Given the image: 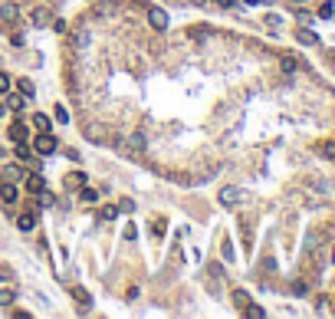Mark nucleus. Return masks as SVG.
Instances as JSON below:
<instances>
[{
  "label": "nucleus",
  "instance_id": "nucleus-1",
  "mask_svg": "<svg viewBox=\"0 0 335 319\" xmlns=\"http://www.w3.org/2000/svg\"><path fill=\"white\" fill-rule=\"evenodd\" d=\"M243 201H247V191H243V188H224V191H220V204H224V208H237Z\"/></svg>",
  "mask_w": 335,
  "mask_h": 319
},
{
  "label": "nucleus",
  "instance_id": "nucleus-2",
  "mask_svg": "<svg viewBox=\"0 0 335 319\" xmlns=\"http://www.w3.org/2000/svg\"><path fill=\"white\" fill-rule=\"evenodd\" d=\"M30 23L36 26V30H46V26L53 23V10H49V7H36L30 13Z\"/></svg>",
  "mask_w": 335,
  "mask_h": 319
},
{
  "label": "nucleus",
  "instance_id": "nucleus-3",
  "mask_svg": "<svg viewBox=\"0 0 335 319\" xmlns=\"http://www.w3.org/2000/svg\"><path fill=\"white\" fill-rule=\"evenodd\" d=\"M125 148L132 155H141L145 148H148V138H145V132H132V135L125 138Z\"/></svg>",
  "mask_w": 335,
  "mask_h": 319
},
{
  "label": "nucleus",
  "instance_id": "nucleus-4",
  "mask_svg": "<svg viewBox=\"0 0 335 319\" xmlns=\"http://www.w3.org/2000/svg\"><path fill=\"white\" fill-rule=\"evenodd\" d=\"M56 145H59V142H56L49 132H39V135H36V155H53Z\"/></svg>",
  "mask_w": 335,
  "mask_h": 319
},
{
  "label": "nucleus",
  "instance_id": "nucleus-5",
  "mask_svg": "<svg viewBox=\"0 0 335 319\" xmlns=\"http://www.w3.org/2000/svg\"><path fill=\"white\" fill-rule=\"evenodd\" d=\"M148 23L155 26V30H168V13H164L161 7H151L148 10Z\"/></svg>",
  "mask_w": 335,
  "mask_h": 319
},
{
  "label": "nucleus",
  "instance_id": "nucleus-6",
  "mask_svg": "<svg viewBox=\"0 0 335 319\" xmlns=\"http://www.w3.org/2000/svg\"><path fill=\"white\" fill-rule=\"evenodd\" d=\"M16 16H20V7H16V3H0V20H3V23H16Z\"/></svg>",
  "mask_w": 335,
  "mask_h": 319
},
{
  "label": "nucleus",
  "instance_id": "nucleus-7",
  "mask_svg": "<svg viewBox=\"0 0 335 319\" xmlns=\"http://www.w3.org/2000/svg\"><path fill=\"white\" fill-rule=\"evenodd\" d=\"M16 227H20L23 234H30L33 227H36V211H26V214H20V217H16Z\"/></svg>",
  "mask_w": 335,
  "mask_h": 319
},
{
  "label": "nucleus",
  "instance_id": "nucleus-8",
  "mask_svg": "<svg viewBox=\"0 0 335 319\" xmlns=\"http://www.w3.org/2000/svg\"><path fill=\"white\" fill-rule=\"evenodd\" d=\"M0 198H3V204H13V201H16L13 181H0Z\"/></svg>",
  "mask_w": 335,
  "mask_h": 319
},
{
  "label": "nucleus",
  "instance_id": "nucleus-9",
  "mask_svg": "<svg viewBox=\"0 0 335 319\" xmlns=\"http://www.w3.org/2000/svg\"><path fill=\"white\" fill-rule=\"evenodd\" d=\"M26 191H30V194H43V191H46V181H43L39 175H30V178H26Z\"/></svg>",
  "mask_w": 335,
  "mask_h": 319
},
{
  "label": "nucleus",
  "instance_id": "nucleus-10",
  "mask_svg": "<svg viewBox=\"0 0 335 319\" xmlns=\"http://www.w3.org/2000/svg\"><path fill=\"white\" fill-rule=\"evenodd\" d=\"M296 40L303 43V46H316V43H319V36H316L312 30H306V26H303V30H296Z\"/></svg>",
  "mask_w": 335,
  "mask_h": 319
},
{
  "label": "nucleus",
  "instance_id": "nucleus-11",
  "mask_svg": "<svg viewBox=\"0 0 335 319\" xmlns=\"http://www.w3.org/2000/svg\"><path fill=\"white\" fill-rule=\"evenodd\" d=\"M86 138H89V142H102V138H105V128L95 125V122H89V125H86Z\"/></svg>",
  "mask_w": 335,
  "mask_h": 319
},
{
  "label": "nucleus",
  "instance_id": "nucleus-12",
  "mask_svg": "<svg viewBox=\"0 0 335 319\" xmlns=\"http://www.w3.org/2000/svg\"><path fill=\"white\" fill-rule=\"evenodd\" d=\"M16 178H23V171L16 165H7V168H0V181H16Z\"/></svg>",
  "mask_w": 335,
  "mask_h": 319
},
{
  "label": "nucleus",
  "instance_id": "nucleus-13",
  "mask_svg": "<svg viewBox=\"0 0 335 319\" xmlns=\"http://www.w3.org/2000/svg\"><path fill=\"white\" fill-rule=\"evenodd\" d=\"M23 102H26V96H20V92L7 96V109H13V112H23Z\"/></svg>",
  "mask_w": 335,
  "mask_h": 319
},
{
  "label": "nucleus",
  "instance_id": "nucleus-14",
  "mask_svg": "<svg viewBox=\"0 0 335 319\" xmlns=\"http://www.w3.org/2000/svg\"><path fill=\"white\" fill-rule=\"evenodd\" d=\"M10 138H13V142H26V125L23 122H13V125H10Z\"/></svg>",
  "mask_w": 335,
  "mask_h": 319
},
{
  "label": "nucleus",
  "instance_id": "nucleus-15",
  "mask_svg": "<svg viewBox=\"0 0 335 319\" xmlns=\"http://www.w3.org/2000/svg\"><path fill=\"white\" fill-rule=\"evenodd\" d=\"M72 296H76V300H79V306H86V310H89V306H92V296H89V293H86V290H82V287H72Z\"/></svg>",
  "mask_w": 335,
  "mask_h": 319
},
{
  "label": "nucleus",
  "instance_id": "nucleus-16",
  "mask_svg": "<svg viewBox=\"0 0 335 319\" xmlns=\"http://www.w3.org/2000/svg\"><path fill=\"white\" fill-rule=\"evenodd\" d=\"M13 155H16V158H20V161H30V158H33V152H30V148H26V142H16Z\"/></svg>",
  "mask_w": 335,
  "mask_h": 319
},
{
  "label": "nucleus",
  "instance_id": "nucleus-17",
  "mask_svg": "<svg viewBox=\"0 0 335 319\" xmlns=\"http://www.w3.org/2000/svg\"><path fill=\"white\" fill-rule=\"evenodd\" d=\"M234 303L240 306V310H247V306H250V293H247V290H234Z\"/></svg>",
  "mask_w": 335,
  "mask_h": 319
},
{
  "label": "nucleus",
  "instance_id": "nucleus-18",
  "mask_svg": "<svg viewBox=\"0 0 335 319\" xmlns=\"http://www.w3.org/2000/svg\"><path fill=\"white\" fill-rule=\"evenodd\" d=\"M33 125H36L39 132H49V115H43V112H36V115H33Z\"/></svg>",
  "mask_w": 335,
  "mask_h": 319
},
{
  "label": "nucleus",
  "instance_id": "nucleus-19",
  "mask_svg": "<svg viewBox=\"0 0 335 319\" xmlns=\"http://www.w3.org/2000/svg\"><path fill=\"white\" fill-rule=\"evenodd\" d=\"M115 217H118L115 204H105V208H102V221H115Z\"/></svg>",
  "mask_w": 335,
  "mask_h": 319
},
{
  "label": "nucleus",
  "instance_id": "nucleus-20",
  "mask_svg": "<svg viewBox=\"0 0 335 319\" xmlns=\"http://www.w3.org/2000/svg\"><path fill=\"white\" fill-rule=\"evenodd\" d=\"M13 300H16V293H13V290H0V306H10Z\"/></svg>",
  "mask_w": 335,
  "mask_h": 319
},
{
  "label": "nucleus",
  "instance_id": "nucleus-21",
  "mask_svg": "<svg viewBox=\"0 0 335 319\" xmlns=\"http://www.w3.org/2000/svg\"><path fill=\"white\" fill-rule=\"evenodd\" d=\"M72 43H76V49H86V46H89V33H86V30L76 33V40H72Z\"/></svg>",
  "mask_w": 335,
  "mask_h": 319
},
{
  "label": "nucleus",
  "instance_id": "nucleus-22",
  "mask_svg": "<svg viewBox=\"0 0 335 319\" xmlns=\"http://www.w3.org/2000/svg\"><path fill=\"white\" fill-rule=\"evenodd\" d=\"M16 86H20V92H23L26 99L33 96V82H30V79H16Z\"/></svg>",
  "mask_w": 335,
  "mask_h": 319
},
{
  "label": "nucleus",
  "instance_id": "nucleus-23",
  "mask_svg": "<svg viewBox=\"0 0 335 319\" xmlns=\"http://www.w3.org/2000/svg\"><path fill=\"white\" fill-rule=\"evenodd\" d=\"M53 115H56V122H69V112H66V105H56Z\"/></svg>",
  "mask_w": 335,
  "mask_h": 319
},
{
  "label": "nucleus",
  "instance_id": "nucleus-24",
  "mask_svg": "<svg viewBox=\"0 0 335 319\" xmlns=\"http://www.w3.org/2000/svg\"><path fill=\"white\" fill-rule=\"evenodd\" d=\"M332 13H335V7H332V3H322V7H319V16H322V20H329Z\"/></svg>",
  "mask_w": 335,
  "mask_h": 319
},
{
  "label": "nucleus",
  "instance_id": "nucleus-25",
  "mask_svg": "<svg viewBox=\"0 0 335 319\" xmlns=\"http://www.w3.org/2000/svg\"><path fill=\"white\" fill-rule=\"evenodd\" d=\"M118 211H125V214H132V211H135V201H132V198H125L122 204H118Z\"/></svg>",
  "mask_w": 335,
  "mask_h": 319
},
{
  "label": "nucleus",
  "instance_id": "nucleus-26",
  "mask_svg": "<svg viewBox=\"0 0 335 319\" xmlns=\"http://www.w3.org/2000/svg\"><path fill=\"white\" fill-rule=\"evenodd\" d=\"M0 92H10V76L7 72H0Z\"/></svg>",
  "mask_w": 335,
  "mask_h": 319
},
{
  "label": "nucleus",
  "instance_id": "nucleus-27",
  "mask_svg": "<svg viewBox=\"0 0 335 319\" xmlns=\"http://www.w3.org/2000/svg\"><path fill=\"white\" fill-rule=\"evenodd\" d=\"M82 201H99V194H95L92 188H82Z\"/></svg>",
  "mask_w": 335,
  "mask_h": 319
},
{
  "label": "nucleus",
  "instance_id": "nucleus-28",
  "mask_svg": "<svg viewBox=\"0 0 335 319\" xmlns=\"http://www.w3.org/2000/svg\"><path fill=\"white\" fill-rule=\"evenodd\" d=\"M322 152H326V158H335V142H326L322 145Z\"/></svg>",
  "mask_w": 335,
  "mask_h": 319
},
{
  "label": "nucleus",
  "instance_id": "nucleus-29",
  "mask_svg": "<svg viewBox=\"0 0 335 319\" xmlns=\"http://www.w3.org/2000/svg\"><path fill=\"white\" fill-rule=\"evenodd\" d=\"M247 316H253V319L263 316V306H247Z\"/></svg>",
  "mask_w": 335,
  "mask_h": 319
},
{
  "label": "nucleus",
  "instance_id": "nucleus-30",
  "mask_svg": "<svg viewBox=\"0 0 335 319\" xmlns=\"http://www.w3.org/2000/svg\"><path fill=\"white\" fill-rule=\"evenodd\" d=\"M283 69L293 72V69H296V59H289V56H286V59H283Z\"/></svg>",
  "mask_w": 335,
  "mask_h": 319
},
{
  "label": "nucleus",
  "instance_id": "nucleus-31",
  "mask_svg": "<svg viewBox=\"0 0 335 319\" xmlns=\"http://www.w3.org/2000/svg\"><path fill=\"white\" fill-rule=\"evenodd\" d=\"M220 7H234V0H217Z\"/></svg>",
  "mask_w": 335,
  "mask_h": 319
},
{
  "label": "nucleus",
  "instance_id": "nucleus-32",
  "mask_svg": "<svg viewBox=\"0 0 335 319\" xmlns=\"http://www.w3.org/2000/svg\"><path fill=\"white\" fill-rule=\"evenodd\" d=\"M3 115H7V102H0V119H3Z\"/></svg>",
  "mask_w": 335,
  "mask_h": 319
},
{
  "label": "nucleus",
  "instance_id": "nucleus-33",
  "mask_svg": "<svg viewBox=\"0 0 335 319\" xmlns=\"http://www.w3.org/2000/svg\"><path fill=\"white\" fill-rule=\"evenodd\" d=\"M243 3H260V0H243Z\"/></svg>",
  "mask_w": 335,
  "mask_h": 319
},
{
  "label": "nucleus",
  "instance_id": "nucleus-34",
  "mask_svg": "<svg viewBox=\"0 0 335 319\" xmlns=\"http://www.w3.org/2000/svg\"><path fill=\"white\" fill-rule=\"evenodd\" d=\"M332 59H335V53H332Z\"/></svg>",
  "mask_w": 335,
  "mask_h": 319
}]
</instances>
